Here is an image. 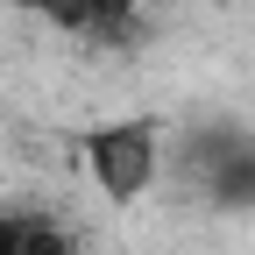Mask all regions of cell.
I'll use <instances>...</instances> for the list:
<instances>
[{
    "mask_svg": "<svg viewBox=\"0 0 255 255\" xmlns=\"http://www.w3.org/2000/svg\"><path fill=\"white\" fill-rule=\"evenodd\" d=\"M78 149H85L92 184H100L114 206H135L156 184V170H163V135H156L149 121H100V128H85Z\"/></svg>",
    "mask_w": 255,
    "mask_h": 255,
    "instance_id": "cell-1",
    "label": "cell"
},
{
    "mask_svg": "<svg viewBox=\"0 0 255 255\" xmlns=\"http://www.w3.org/2000/svg\"><path fill=\"white\" fill-rule=\"evenodd\" d=\"M184 170H191V184H199L213 206H255V135H241V128H206V135H191Z\"/></svg>",
    "mask_w": 255,
    "mask_h": 255,
    "instance_id": "cell-2",
    "label": "cell"
},
{
    "mask_svg": "<svg viewBox=\"0 0 255 255\" xmlns=\"http://www.w3.org/2000/svg\"><path fill=\"white\" fill-rule=\"evenodd\" d=\"M28 14H43L50 28H64V36H85V43H121L135 36V14L142 0H21Z\"/></svg>",
    "mask_w": 255,
    "mask_h": 255,
    "instance_id": "cell-3",
    "label": "cell"
},
{
    "mask_svg": "<svg viewBox=\"0 0 255 255\" xmlns=\"http://www.w3.org/2000/svg\"><path fill=\"white\" fill-rule=\"evenodd\" d=\"M0 255H71V234L43 206H0Z\"/></svg>",
    "mask_w": 255,
    "mask_h": 255,
    "instance_id": "cell-4",
    "label": "cell"
}]
</instances>
